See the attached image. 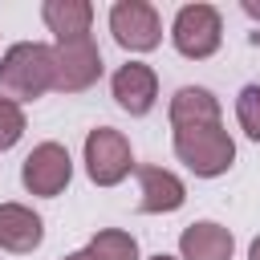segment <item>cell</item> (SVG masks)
Returning <instances> with one entry per match:
<instances>
[{
  "label": "cell",
  "instance_id": "1",
  "mask_svg": "<svg viewBox=\"0 0 260 260\" xmlns=\"http://www.w3.org/2000/svg\"><path fill=\"white\" fill-rule=\"evenodd\" d=\"M53 89V49L37 41H20L0 57V98L20 106Z\"/></svg>",
  "mask_w": 260,
  "mask_h": 260
},
{
  "label": "cell",
  "instance_id": "20",
  "mask_svg": "<svg viewBox=\"0 0 260 260\" xmlns=\"http://www.w3.org/2000/svg\"><path fill=\"white\" fill-rule=\"evenodd\" d=\"M150 260H175V256H167V252H158V256H150Z\"/></svg>",
  "mask_w": 260,
  "mask_h": 260
},
{
  "label": "cell",
  "instance_id": "12",
  "mask_svg": "<svg viewBox=\"0 0 260 260\" xmlns=\"http://www.w3.org/2000/svg\"><path fill=\"white\" fill-rule=\"evenodd\" d=\"M41 16H45L49 32H57V41H73V37H89L93 4L89 0H45Z\"/></svg>",
  "mask_w": 260,
  "mask_h": 260
},
{
  "label": "cell",
  "instance_id": "16",
  "mask_svg": "<svg viewBox=\"0 0 260 260\" xmlns=\"http://www.w3.org/2000/svg\"><path fill=\"white\" fill-rule=\"evenodd\" d=\"M20 134H24V110L0 98V150L16 146V142H20Z\"/></svg>",
  "mask_w": 260,
  "mask_h": 260
},
{
  "label": "cell",
  "instance_id": "13",
  "mask_svg": "<svg viewBox=\"0 0 260 260\" xmlns=\"http://www.w3.org/2000/svg\"><path fill=\"white\" fill-rule=\"evenodd\" d=\"M219 122V102L211 89L203 85H183L175 98H171V126H211Z\"/></svg>",
  "mask_w": 260,
  "mask_h": 260
},
{
  "label": "cell",
  "instance_id": "19",
  "mask_svg": "<svg viewBox=\"0 0 260 260\" xmlns=\"http://www.w3.org/2000/svg\"><path fill=\"white\" fill-rule=\"evenodd\" d=\"M61 260H89L85 252H69V256H61Z\"/></svg>",
  "mask_w": 260,
  "mask_h": 260
},
{
  "label": "cell",
  "instance_id": "5",
  "mask_svg": "<svg viewBox=\"0 0 260 260\" xmlns=\"http://www.w3.org/2000/svg\"><path fill=\"white\" fill-rule=\"evenodd\" d=\"M102 77V53L93 45V37H73V41H57L53 49V89L61 93H81Z\"/></svg>",
  "mask_w": 260,
  "mask_h": 260
},
{
  "label": "cell",
  "instance_id": "6",
  "mask_svg": "<svg viewBox=\"0 0 260 260\" xmlns=\"http://www.w3.org/2000/svg\"><path fill=\"white\" fill-rule=\"evenodd\" d=\"M110 32L122 49L150 53L162 41V20H158L154 4H146V0H118L110 8Z\"/></svg>",
  "mask_w": 260,
  "mask_h": 260
},
{
  "label": "cell",
  "instance_id": "11",
  "mask_svg": "<svg viewBox=\"0 0 260 260\" xmlns=\"http://www.w3.org/2000/svg\"><path fill=\"white\" fill-rule=\"evenodd\" d=\"M232 248H236L232 232L211 219H199V223L183 228V236H179L183 260H232Z\"/></svg>",
  "mask_w": 260,
  "mask_h": 260
},
{
  "label": "cell",
  "instance_id": "17",
  "mask_svg": "<svg viewBox=\"0 0 260 260\" xmlns=\"http://www.w3.org/2000/svg\"><path fill=\"white\" fill-rule=\"evenodd\" d=\"M244 12H248L252 20H260V4H256V0H244Z\"/></svg>",
  "mask_w": 260,
  "mask_h": 260
},
{
  "label": "cell",
  "instance_id": "3",
  "mask_svg": "<svg viewBox=\"0 0 260 260\" xmlns=\"http://www.w3.org/2000/svg\"><path fill=\"white\" fill-rule=\"evenodd\" d=\"M130 167H134V150L122 130L98 126L85 134V171L98 187H118L130 175Z\"/></svg>",
  "mask_w": 260,
  "mask_h": 260
},
{
  "label": "cell",
  "instance_id": "18",
  "mask_svg": "<svg viewBox=\"0 0 260 260\" xmlns=\"http://www.w3.org/2000/svg\"><path fill=\"white\" fill-rule=\"evenodd\" d=\"M248 260H260V236L252 240V248H248Z\"/></svg>",
  "mask_w": 260,
  "mask_h": 260
},
{
  "label": "cell",
  "instance_id": "4",
  "mask_svg": "<svg viewBox=\"0 0 260 260\" xmlns=\"http://www.w3.org/2000/svg\"><path fill=\"white\" fill-rule=\"evenodd\" d=\"M171 41H175V49L183 57L203 61V57H211L219 49L223 20H219V12L211 4H183L179 16H175V24H171Z\"/></svg>",
  "mask_w": 260,
  "mask_h": 260
},
{
  "label": "cell",
  "instance_id": "10",
  "mask_svg": "<svg viewBox=\"0 0 260 260\" xmlns=\"http://www.w3.org/2000/svg\"><path fill=\"white\" fill-rule=\"evenodd\" d=\"M45 240V223L24 203H0V248L8 252H32Z\"/></svg>",
  "mask_w": 260,
  "mask_h": 260
},
{
  "label": "cell",
  "instance_id": "14",
  "mask_svg": "<svg viewBox=\"0 0 260 260\" xmlns=\"http://www.w3.org/2000/svg\"><path fill=\"white\" fill-rule=\"evenodd\" d=\"M85 256L89 260H138V240L130 232H122V228H106V232H98L89 240Z\"/></svg>",
  "mask_w": 260,
  "mask_h": 260
},
{
  "label": "cell",
  "instance_id": "8",
  "mask_svg": "<svg viewBox=\"0 0 260 260\" xmlns=\"http://www.w3.org/2000/svg\"><path fill=\"white\" fill-rule=\"evenodd\" d=\"M110 89H114V102H118L126 114L138 118V114H146V110L154 106V98H158V77H154L150 65H142V61H126V65L114 73Z\"/></svg>",
  "mask_w": 260,
  "mask_h": 260
},
{
  "label": "cell",
  "instance_id": "9",
  "mask_svg": "<svg viewBox=\"0 0 260 260\" xmlns=\"http://www.w3.org/2000/svg\"><path fill=\"white\" fill-rule=\"evenodd\" d=\"M138 207L146 215H162V211H179L187 199V187L179 175L162 171V167H138Z\"/></svg>",
  "mask_w": 260,
  "mask_h": 260
},
{
  "label": "cell",
  "instance_id": "7",
  "mask_svg": "<svg viewBox=\"0 0 260 260\" xmlns=\"http://www.w3.org/2000/svg\"><path fill=\"white\" fill-rule=\"evenodd\" d=\"M69 179H73V158H69V150H65L61 142H41V146H32V154H28L24 167H20V183H24L32 195H45V199L61 195V191L69 187Z\"/></svg>",
  "mask_w": 260,
  "mask_h": 260
},
{
  "label": "cell",
  "instance_id": "2",
  "mask_svg": "<svg viewBox=\"0 0 260 260\" xmlns=\"http://www.w3.org/2000/svg\"><path fill=\"white\" fill-rule=\"evenodd\" d=\"M175 154L199 179H215L236 162V142L219 122H211V126H179L175 130Z\"/></svg>",
  "mask_w": 260,
  "mask_h": 260
},
{
  "label": "cell",
  "instance_id": "15",
  "mask_svg": "<svg viewBox=\"0 0 260 260\" xmlns=\"http://www.w3.org/2000/svg\"><path fill=\"white\" fill-rule=\"evenodd\" d=\"M236 118L252 142H260V85H244L236 98Z\"/></svg>",
  "mask_w": 260,
  "mask_h": 260
}]
</instances>
